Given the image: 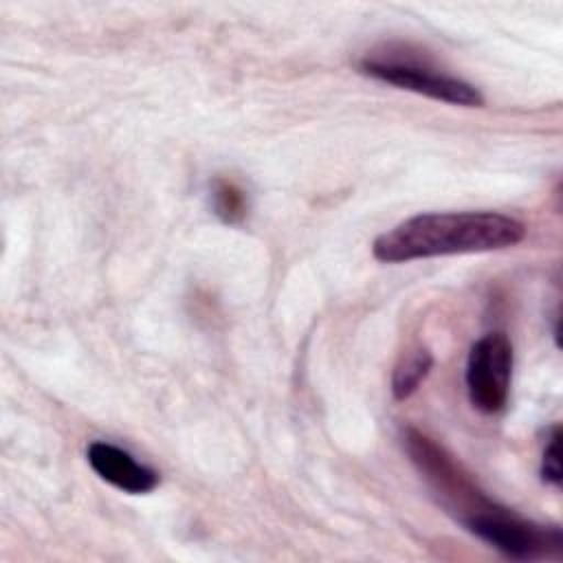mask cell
I'll list each match as a JSON object with an SVG mask.
<instances>
[{"label":"cell","instance_id":"6da1fadb","mask_svg":"<svg viewBox=\"0 0 563 563\" xmlns=\"http://www.w3.org/2000/svg\"><path fill=\"white\" fill-rule=\"evenodd\" d=\"M526 224L493 211L420 213L378 235L372 253L378 262L396 264L435 255L499 251L519 244Z\"/></svg>","mask_w":563,"mask_h":563},{"label":"cell","instance_id":"7a4b0ae2","mask_svg":"<svg viewBox=\"0 0 563 563\" xmlns=\"http://www.w3.org/2000/svg\"><path fill=\"white\" fill-rule=\"evenodd\" d=\"M466 530L515 561L561 559L563 534L556 526H541L493 501L460 519Z\"/></svg>","mask_w":563,"mask_h":563},{"label":"cell","instance_id":"277c9868","mask_svg":"<svg viewBox=\"0 0 563 563\" xmlns=\"http://www.w3.org/2000/svg\"><path fill=\"white\" fill-rule=\"evenodd\" d=\"M358 70L363 75H369L374 79H380L385 84L398 86L402 90H411L438 101L466 106V108H479L484 103V97L479 90L457 77L435 73L427 66H420L416 62H402V59H376L367 57L358 64Z\"/></svg>","mask_w":563,"mask_h":563},{"label":"cell","instance_id":"8992f818","mask_svg":"<svg viewBox=\"0 0 563 563\" xmlns=\"http://www.w3.org/2000/svg\"><path fill=\"white\" fill-rule=\"evenodd\" d=\"M433 365V356L429 350L424 347H416L413 352H409L394 369L391 376V391L396 400H405L409 398L418 385L427 378L429 369Z\"/></svg>","mask_w":563,"mask_h":563},{"label":"cell","instance_id":"ba28073f","mask_svg":"<svg viewBox=\"0 0 563 563\" xmlns=\"http://www.w3.org/2000/svg\"><path fill=\"white\" fill-rule=\"evenodd\" d=\"M559 440H561V429L552 427V433L545 442L543 449V462H541V475L548 484L559 486L561 484V457H559Z\"/></svg>","mask_w":563,"mask_h":563},{"label":"cell","instance_id":"5b68a950","mask_svg":"<svg viewBox=\"0 0 563 563\" xmlns=\"http://www.w3.org/2000/svg\"><path fill=\"white\" fill-rule=\"evenodd\" d=\"M88 462L101 479L130 495L150 493L158 484L154 468L136 462L128 451L110 442H92L88 446Z\"/></svg>","mask_w":563,"mask_h":563},{"label":"cell","instance_id":"52a82bcc","mask_svg":"<svg viewBox=\"0 0 563 563\" xmlns=\"http://www.w3.org/2000/svg\"><path fill=\"white\" fill-rule=\"evenodd\" d=\"M211 205H213V211L220 220L229 222V224H235L240 222L244 216H246V194L231 180H213V187H211Z\"/></svg>","mask_w":563,"mask_h":563},{"label":"cell","instance_id":"3957f363","mask_svg":"<svg viewBox=\"0 0 563 563\" xmlns=\"http://www.w3.org/2000/svg\"><path fill=\"white\" fill-rule=\"evenodd\" d=\"M512 376V345L504 332H488L473 343L466 361L468 400L482 413L506 407Z\"/></svg>","mask_w":563,"mask_h":563}]
</instances>
